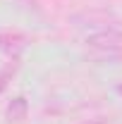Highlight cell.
Segmentation results:
<instances>
[{
  "mask_svg": "<svg viewBox=\"0 0 122 124\" xmlns=\"http://www.w3.org/2000/svg\"><path fill=\"white\" fill-rule=\"evenodd\" d=\"M86 46L103 50L108 55H120L122 53V29H105L86 36Z\"/></svg>",
  "mask_w": 122,
  "mask_h": 124,
  "instance_id": "6da1fadb",
  "label": "cell"
},
{
  "mask_svg": "<svg viewBox=\"0 0 122 124\" xmlns=\"http://www.w3.org/2000/svg\"><path fill=\"white\" fill-rule=\"evenodd\" d=\"M29 46V36L22 31H0V53L17 57L19 53H24Z\"/></svg>",
  "mask_w": 122,
  "mask_h": 124,
  "instance_id": "7a4b0ae2",
  "label": "cell"
},
{
  "mask_svg": "<svg viewBox=\"0 0 122 124\" xmlns=\"http://www.w3.org/2000/svg\"><path fill=\"white\" fill-rule=\"evenodd\" d=\"M26 112H29V103H26V98L19 95L15 100H10V105L5 110V117H7V122H24Z\"/></svg>",
  "mask_w": 122,
  "mask_h": 124,
  "instance_id": "3957f363",
  "label": "cell"
},
{
  "mask_svg": "<svg viewBox=\"0 0 122 124\" xmlns=\"http://www.w3.org/2000/svg\"><path fill=\"white\" fill-rule=\"evenodd\" d=\"M117 91H120V93H122V84H120V86H117Z\"/></svg>",
  "mask_w": 122,
  "mask_h": 124,
  "instance_id": "277c9868",
  "label": "cell"
},
{
  "mask_svg": "<svg viewBox=\"0 0 122 124\" xmlns=\"http://www.w3.org/2000/svg\"><path fill=\"white\" fill-rule=\"evenodd\" d=\"M89 124H98V122H89Z\"/></svg>",
  "mask_w": 122,
  "mask_h": 124,
  "instance_id": "5b68a950",
  "label": "cell"
}]
</instances>
